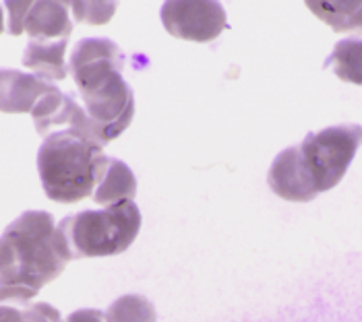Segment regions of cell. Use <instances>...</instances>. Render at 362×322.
I'll return each instance as SVG.
<instances>
[{
	"label": "cell",
	"instance_id": "obj_15",
	"mask_svg": "<svg viewBox=\"0 0 362 322\" xmlns=\"http://www.w3.org/2000/svg\"><path fill=\"white\" fill-rule=\"evenodd\" d=\"M106 322H156L153 304L137 294H129L114 299L104 312Z\"/></svg>",
	"mask_w": 362,
	"mask_h": 322
},
{
	"label": "cell",
	"instance_id": "obj_9",
	"mask_svg": "<svg viewBox=\"0 0 362 322\" xmlns=\"http://www.w3.org/2000/svg\"><path fill=\"white\" fill-rule=\"evenodd\" d=\"M56 87L13 68H0V112L4 114H31L42 97Z\"/></svg>",
	"mask_w": 362,
	"mask_h": 322
},
{
	"label": "cell",
	"instance_id": "obj_4",
	"mask_svg": "<svg viewBox=\"0 0 362 322\" xmlns=\"http://www.w3.org/2000/svg\"><path fill=\"white\" fill-rule=\"evenodd\" d=\"M141 229V211L133 201L112 205L102 211H81L58 223L71 258H98L122 254Z\"/></svg>",
	"mask_w": 362,
	"mask_h": 322
},
{
	"label": "cell",
	"instance_id": "obj_6",
	"mask_svg": "<svg viewBox=\"0 0 362 322\" xmlns=\"http://www.w3.org/2000/svg\"><path fill=\"white\" fill-rule=\"evenodd\" d=\"M162 23L178 40L207 44L218 40L226 29V11L220 2L170 0L162 6Z\"/></svg>",
	"mask_w": 362,
	"mask_h": 322
},
{
	"label": "cell",
	"instance_id": "obj_16",
	"mask_svg": "<svg viewBox=\"0 0 362 322\" xmlns=\"http://www.w3.org/2000/svg\"><path fill=\"white\" fill-rule=\"evenodd\" d=\"M77 21L87 25H106L116 13V2H69Z\"/></svg>",
	"mask_w": 362,
	"mask_h": 322
},
{
	"label": "cell",
	"instance_id": "obj_3",
	"mask_svg": "<svg viewBox=\"0 0 362 322\" xmlns=\"http://www.w3.org/2000/svg\"><path fill=\"white\" fill-rule=\"evenodd\" d=\"M108 161L110 157H106L98 141L77 131H58L46 136L37 153V169L46 196L60 205L93 196Z\"/></svg>",
	"mask_w": 362,
	"mask_h": 322
},
{
	"label": "cell",
	"instance_id": "obj_21",
	"mask_svg": "<svg viewBox=\"0 0 362 322\" xmlns=\"http://www.w3.org/2000/svg\"><path fill=\"white\" fill-rule=\"evenodd\" d=\"M4 31V13H2V8H0V33Z\"/></svg>",
	"mask_w": 362,
	"mask_h": 322
},
{
	"label": "cell",
	"instance_id": "obj_18",
	"mask_svg": "<svg viewBox=\"0 0 362 322\" xmlns=\"http://www.w3.org/2000/svg\"><path fill=\"white\" fill-rule=\"evenodd\" d=\"M8 11V31L11 35H21L23 33V23L28 15L31 2H4Z\"/></svg>",
	"mask_w": 362,
	"mask_h": 322
},
{
	"label": "cell",
	"instance_id": "obj_5",
	"mask_svg": "<svg viewBox=\"0 0 362 322\" xmlns=\"http://www.w3.org/2000/svg\"><path fill=\"white\" fill-rule=\"evenodd\" d=\"M362 145V126L341 124L308 134L300 149L317 192H327L339 184Z\"/></svg>",
	"mask_w": 362,
	"mask_h": 322
},
{
	"label": "cell",
	"instance_id": "obj_14",
	"mask_svg": "<svg viewBox=\"0 0 362 322\" xmlns=\"http://www.w3.org/2000/svg\"><path fill=\"white\" fill-rule=\"evenodd\" d=\"M327 64L334 68L337 79L362 87V40L348 37L337 42Z\"/></svg>",
	"mask_w": 362,
	"mask_h": 322
},
{
	"label": "cell",
	"instance_id": "obj_11",
	"mask_svg": "<svg viewBox=\"0 0 362 322\" xmlns=\"http://www.w3.org/2000/svg\"><path fill=\"white\" fill-rule=\"evenodd\" d=\"M69 40H31L25 48L23 64L37 77L46 80H62L69 75V66L64 60Z\"/></svg>",
	"mask_w": 362,
	"mask_h": 322
},
{
	"label": "cell",
	"instance_id": "obj_8",
	"mask_svg": "<svg viewBox=\"0 0 362 322\" xmlns=\"http://www.w3.org/2000/svg\"><path fill=\"white\" fill-rule=\"evenodd\" d=\"M267 184L279 198L290 203H308L319 194L300 145L284 149L274 160L267 174Z\"/></svg>",
	"mask_w": 362,
	"mask_h": 322
},
{
	"label": "cell",
	"instance_id": "obj_13",
	"mask_svg": "<svg viewBox=\"0 0 362 322\" xmlns=\"http://www.w3.org/2000/svg\"><path fill=\"white\" fill-rule=\"evenodd\" d=\"M305 4L310 13H315L323 23H327L335 31L362 33V0H308Z\"/></svg>",
	"mask_w": 362,
	"mask_h": 322
},
{
	"label": "cell",
	"instance_id": "obj_2",
	"mask_svg": "<svg viewBox=\"0 0 362 322\" xmlns=\"http://www.w3.org/2000/svg\"><path fill=\"white\" fill-rule=\"evenodd\" d=\"M122 66L124 54L106 37L81 40L69 60L85 114L104 147L124 133L135 116V95L122 79Z\"/></svg>",
	"mask_w": 362,
	"mask_h": 322
},
{
	"label": "cell",
	"instance_id": "obj_12",
	"mask_svg": "<svg viewBox=\"0 0 362 322\" xmlns=\"http://www.w3.org/2000/svg\"><path fill=\"white\" fill-rule=\"evenodd\" d=\"M137 194V180L131 167L120 160L108 161V167L104 172V178L93 192V201L106 209L112 205H120L127 201H133Z\"/></svg>",
	"mask_w": 362,
	"mask_h": 322
},
{
	"label": "cell",
	"instance_id": "obj_19",
	"mask_svg": "<svg viewBox=\"0 0 362 322\" xmlns=\"http://www.w3.org/2000/svg\"><path fill=\"white\" fill-rule=\"evenodd\" d=\"M64 322H106V318H104V312L87 308V310H77L69 314V318Z\"/></svg>",
	"mask_w": 362,
	"mask_h": 322
},
{
	"label": "cell",
	"instance_id": "obj_17",
	"mask_svg": "<svg viewBox=\"0 0 362 322\" xmlns=\"http://www.w3.org/2000/svg\"><path fill=\"white\" fill-rule=\"evenodd\" d=\"M23 322H62V316L54 306L37 302L23 310Z\"/></svg>",
	"mask_w": 362,
	"mask_h": 322
},
{
	"label": "cell",
	"instance_id": "obj_7",
	"mask_svg": "<svg viewBox=\"0 0 362 322\" xmlns=\"http://www.w3.org/2000/svg\"><path fill=\"white\" fill-rule=\"evenodd\" d=\"M31 118H33L35 131L44 138L52 133H58V131H77V133L98 141L83 106H79L73 95H64L58 89H54L52 93H48L46 97H42L37 102V106L31 112Z\"/></svg>",
	"mask_w": 362,
	"mask_h": 322
},
{
	"label": "cell",
	"instance_id": "obj_1",
	"mask_svg": "<svg viewBox=\"0 0 362 322\" xmlns=\"http://www.w3.org/2000/svg\"><path fill=\"white\" fill-rule=\"evenodd\" d=\"M71 261L52 215L25 211L0 236V306L4 302L29 304Z\"/></svg>",
	"mask_w": 362,
	"mask_h": 322
},
{
	"label": "cell",
	"instance_id": "obj_10",
	"mask_svg": "<svg viewBox=\"0 0 362 322\" xmlns=\"http://www.w3.org/2000/svg\"><path fill=\"white\" fill-rule=\"evenodd\" d=\"M23 33L31 40H69L73 21L69 17V2H31Z\"/></svg>",
	"mask_w": 362,
	"mask_h": 322
},
{
	"label": "cell",
	"instance_id": "obj_20",
	"mask_svg": "<svg viewBox=\"0 0 362 322\" xmlns=\"http://www.w3.org/2000/svg\"><path fill=\"white\" fill-rule=\"evenodd\" d=\"M0 322H23V310L15 306H0Z\"/></svg>",
	"mask_w": 362,
	"mask_h": 322
}]
</instances>
